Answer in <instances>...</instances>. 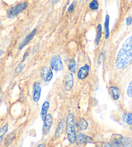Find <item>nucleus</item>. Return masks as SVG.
<instances>
[{"mask_svg": "<svg viewBox=\"0 0 132 147\" xmlns=\"http://www.w3.org/2000/svg\"><path fill=\"white\" fill-rule=\"evenodd\" d=\"M75 3L73 2L70 5L69 7H68V12H72V11H73V10H74V7H75Z\"/></svg>", "mask_w": 132, "mask_h": 147, "instance_id": "nucleus-26", "label": "nucleus"}, {"mask_svg": "<svg viewBox=\"0 0 132 147\" xmlns=\"http://www.w3.org/2000/svg\"><path fill=\"white\" fill-rule=\"evenodd\" d=\"M109 25H110V16L109 15L107 14L106 16V19H105V22H104V36H105L106 39H108L110 36Z\"/></svg>", "mask_w": 132, "mask_h": 147, "instance_id": "nucleus-16", "label": "nucleus"}, {"mask_svg": "<svg viewBox=\"0 0 132 147\" xmlns=\"http://www.w3.org/2000/svg\"><path fill=\"white\" fill-rule=\"evenodd\" d=\"M90 73V66L88 65H84L81 67L77 72V78L79 80H83L88 77Z\"/></svg>", "mask_w": 132, "mask_h": 147, "instance_id": "nucleus-10", "label": "nucleus"}, {"mask_svg": "<svg viewBox=\"0 0 132 147\" xmlns=\"http://www.w3.org/2000/svg\"><path fill=\"white\" fill-rule=\"evenodd\" d=\"M15 138V135L14 132H12L8 135L7 138H6V140H5V146H9L10 144L13 141H14Z\"/></svg>", "mask_w": 132, "mask_h": 147, "instance_id": "nucleus-21", "label": "nucleus"}, {"mask_svg": "<svg viewBox=\"0 0 132 147\" xmlns=\"http://www.w3.org/2000/svg\"><path fill=\"white\" fill-rule=\"evenodd\" d=\"M123 121L127 125L132 126V113L125 112L123 115Z\"/></svg>", "mask_w": 132, "mask_h": 147, "instance_id": "nucleus-17", "label": "nucleus"}, {"mask_svg": "<svg viewBox=\"0 0 132 147\" xmlns=\"http://www.w3.org/2000/svg\"><path fill=\"white\" fill-rule=\"evenodd\" d=\"M53 123V116L51 114H48L44 119L43 120V134L46 135L50 130L51 129V127Z\"/></svg>", "mask_w": 132, "mask_h": 147, "instance_id": "nucleus-7", "label": "nucleus"}, {"mask_svg": "<svg viewBox=\"0 0 132 147\" xmlns=\"http://www.w3.org/2000/svg\"><path fill=\"white\" fill-rule=\"evenodd\" d=\"M25 67V65L22 64V63L18 64V65H17L16 68H15V74H19V73H20V72H22V70H23V69H24Z\"/></svg>", "mask_w": 132, "mask_h": 147, "instance_id": "nucleus-24", "label": "nucleus"}, {"mask_svg": "<svg viewBox=\"0 0 132 147\" xmlns=\"http://www.w3.org/2000/svg\"><path fill=\"white\" fill-rule=\"evenodd\" d=\"M0 93H1V88H0Z\"/></svg>", "mask_w": 132, "mask_h": 147, "instance_id": "nucleus-33", "label": "nucleus"}, {"mask_svg": "<svg viewBox=\"0 0 132 147\" xmlns=\"http://www.w3.org/2000/svg\"><path fill=\"white\" fill-rule=\"evenodd\" d=\"M130 129H131V130H132V126H131V127H130Z\"/></svg>", "mask_w": 132, "mask_h": 147, "instance_id": "nucleus-32", "label": "nucleus"}, {"mask_svg": "<svg viewBox=\"0 0 132 147\" xmlns=\"http://www.w3.org/2000/svg\"><path fill=\"white\" fill-rule=\"evenodd\" d=\"M63 127H64V120L62 119L59 122V124H58L56 130H55V132L54 135L55 138H57L61 135V134L62 133Z\"/></svg>", "mask_w": 132, "mask_h": 147, "instance_id": "nucleus-19", "label": "nucleus"}, {"mask_svg": "<svg viewBox=\"0 0 132 147\" xmlns=\"http://www.w3.org/2000/svg\"><path fill=\"white\" fill-rule=\"evenodd\" d=\"M28 7V3L23 1L21 3L9 8L7 10V16L9 18H13L22 13Z\"/></svg>", "mask_w": 132, "mask_h": 147, "instance_id": "nucleus-4", "label": "nucleus"}, {"mask_svg": "<svg viewBox=\"0 0 132 147\" xmlns=\"http://www.w3.org/2000/svg\"><path fill=\"white\" fill-rule=\"evenodd\" d=\"M101 147H132V139L114 134L108 142L102 144Z\"/></svg>", "mask_w": 132, "mask_h": 147, "instance_id": "nucleus-2", "label": "nucleus"}, {"mask_svg": "<svg viewBox=\"0 0 132 147\" xmlns=\"http://www.w3.org/2000/svg\"><path fill=\"white\" fill-rule=\"evenodd\" d=\"M8 131V123H6L5 125L0 128V143L1 142L3 139L4 138L5 134Z\"/></svg>", "mask_w": 132, "mask_h": 147, "instance_id": "nucleus-22", "label": "nucleus"}, {"mask_svg": "<svg viewBox=\"0 0 132 147\" xmlns=\"http://www.w3.org/2000/svg\"><path fill=\"white\" fill-rule=\"evenodd\" d=\"M108 90H109V93L113 100L117 101L120 98L121 92L119 89V88L117 87V86H111L109 87Z\"/></svg>", "mask_w": 132, "mask_h": 147, "instance_id": "nucleus-13", "label": "nucleus"}, {"mask_svg": "<svg viewBox=\"0 0 132 147\" xmlns=\"http://www.w3.org/2000/svg\"><path fill=\"white\" fill-rule=\"evenodd\" d=\"M73 83H74V78L72 72H69L66 76L65 81V88L67 91H70L72 89Z\"/></svg>", "mask_w": 132, "mask_h": 147, "instance_id": "nucleus-11", "label": "nucleus"}, {"mask_svg": "<svg viewBox=\"0 0 132 147\" xmlns=\"http://www.w3.org/2000/svg\"><path fill=\"white\" fill-rule=\"evenodd\" d=\"M49 107H50V103L48 101H44L43 105H42L41 107V119H43V121L44 119V118H45L46 115L48 114V110L49 109Z\"/></svg>", "mask_w": 132, "mask_h": 147, "instance_id": "nucleus-15", "label": "nucleus"}, {"mask_svg": "<svg viewBox=\"0 0 132 147\" xmlns=\"http://www.w3.org/2000/svg\"><path fill=\"white\" fill-rule=\"evenodd\" d=\"M52 1H53V3H57L59 0H52Z\"/></svg>", "mask_w": 132, "mask_h": 147, "instance_id": "nucleus-31", "label": "nucleus"}, {"mask_svg": "<svg viewBox=\"0 0 132 147\" xmlns=\"http://www.w3.org/2000/svg\"><path fill=\"white\" fill-rule=\"evenodd\" d=\"M76 130H75V121L74 116L72 113L68 115L67 122H66V134L68 141L70 143L73 144L75 142L76 138Z\"/></svg>", "mask_w": 132, "mask_h": 147, "instance_id": "nucleus-3", "label": "nucleus"}, {"mask_svg": "<svg viewBox=\"0 0 132 147\" xmlns=\"http://www.w3.org/2000/svg\"><path fill=\"white\" fill-rule=\"evenodd\" d=\"M132 63V35L126 38L119 51L115 60V67L124 70Z\"/></svg>", "mask_w": 132, "mask_h": 147, "instance_id": "nucleus-1", "label": "nucleus"}, {"mask_svg": "<svg viewBox=\"0 0 132 147\" xmlns=\"http://www.w3.org/2000/svg\"><path fill=\"white\" fill-rule=\"evenodd\" d=\"M37 32V29H34L32 32L28 34V36L26 37V38L24 39V41L22 42V43L20 45V49H22L23 47H24L25 45H26L29 42H30L32 39L34 38V36L36 35V34Z\"/></svg>", "mask_w": 132, "mask_h": 147, "instance_id": "nucleus-14", "label": "nucleus"}, {"mask_svg": "<svg viewBox=\"0 0 132 147\" xmlns=\"http://www.w3.org/2000/svg\"><path fill=\"white\" fill-rule=\"evenodd\" d=\"M37 147H45V146H44V144H39V145Z\"/></svg>", "mask_w": 132, "mask_h": 147, "instance_id": "nucleus-30", "label": "nucleus"}, {"mask_svg": "<svg viewBox=\"0 0 132 147\" xmlns=\"http://www.w3.org/2000/svg\"><path fill=\"white\" fill-rule=\"evenodd\" d=\"M94 140L88 136L84 135L81 132H77L76 134L75 143L78 145H83L88 143H92Z\"/></svg>", "mask_w": 132, "mask_h": 147, "instance_id": "nucleus-5", "label": "nucleus"}, {"mask_svg": "<svg viewBox=\"0 0 132 147\" xmlns=\"http://www.w3.org/2000/svg\"><path fill=\"white\" fill-rule=\"evenodd\" d=\"M126 93H127V95L128 97L132 98V80L130 81V83H129Z\"/></svg>", "mask_w": 132, "mask_h": 147, "instance_id": "nucleus-25", "label": "nucleus"}, {"mask_svg": "<svg viewBox=\"0 0 132 147\" xmlns=\"http://www.w3.org/2000/svg\"><path fill=\"white\" fill-rule=\"evenodd\" d=\"M75 127L79 132H81L87 129L88 127V123L83 117H79L75 122Z\"/></svg>", "mask_w": 132, "mask_h": 147, "instance_id": "nucleus-12", "label": "nucleus"}, {"mask_svg": "<svg viewBox=\"0 0 132 147\" xmlns=\"http://www.w3.org/2000/svg\"><path fill=\"white\" fill-rule=\"evenodd\" d=\"M77 65L74 59H70L69 63H68V70H70V72L74 73L77 70Z\"/></svg>", "mask_w": 132, "mask_h": 147, "instance_id": "nucleus-20", "label": "nucleus"}, {"mask_svg": "<svg viewBox=\"0 0 132 147\" xmlns=\"http://www.w3.org/2000/svg\"><path fill=\"white\" fill-rule=\"evenodd\" d=\"M28 56V52H26L24 54V56H23V61H24V60L26 58V57H27Z\"/></svg>", "mask_w": 132, "mask_h": 147, "instance_id": "nucleus-28", "label": "nucleus"}, {"mask_svg": "<svg viewBox=\"0 0 132 147\" xmlns=\"http://www.w3.org/2000/svg\"><path fill=\"white\" fill-rule=\"evenodd\" d=\"M4 51H2V50H0V57H1L2 56H3V54H4Z\"/></svg>", "mask_w": 132, "mask_h": 147, "instance_id": "nucleus-29", "label": "nucleus"}, {"mask_svg": "<svg viewBox=\"0 0 132 147\" xmlns=\"http://www.w3.org/2000/svg\"><path fill=\"white\" fill-rule=\"evenodd\" d=\"M41 94V85L39 82L34 83L33 86V100L36 103L39 101Z\"/></svg>", "mask_w": 132, "mask_h": 147, "instance_id": "nucleus-9", "label": "nucleus"}, {"mask_svg": "<svg viewBox=\"0 0 132 147\" xmlns=\"http://www.w3.org/2000/svg\"><path fill=\"white\" fill-rule=\"evenodd\" d=\"M40 76L45 82H49L53 78L52 70L51 69H48V67H44L41 70Z\"/></svg>", "mask_w": 132, "mask_h": 147, "instance_id": "nucleus-8", "label": "nucleus"}, {"mask_svg": "<svg viewBox=\"0 0 132 147\" xmlns=\"http://www.w3.org/2000/svg\"><path fill=\"white\" fill-rule=\"evenodd\" d=\"M102 25L101 24H99L97 25V34H96V43L97 45H98L99 44V42L101 41V37H102Z\"/></svg>", "mask_w": 132, "mask_h": 147, "instance_id": "nucleus-18", "label": "nucleus"}, {"mask_svg": "<svg viewBox=\"0 0 132 147\" xmlns=\"http://www.w3.org/2000/svg\"><path fill=\"white\" fill-rule=\"evenodd\" d=\"M126 25L128 26H130L132 23V18L131 16H129L126 19Z\"/></svg>", "mask_w": 132, "mask_h": 147, "instance_id": "nucleus-27", "label": "nucleus"}, {"mask_svg": "<svg viewBox=\"0 0 132 147\" xmlns=\"http://www.w3.org/2000/svg\"><path fill=\"white\" fill-rule=\"evenodd\" d=\"M90 9L92 10H97L99 9V2L97 0H92L89 4Z\"/></svg>", "mask_w": 132, "mask_h": 147, "instance_id": "nucleus-23", "label": "nucleus"}, {"mask_svg": "<svg viewBox=\"0 0 132 147\" xmlns=\"http://www.w3.org/2000/svg\"><path fill=\"white\" fill-rule=\"evenodd\" d=\"M51 69L55 72H59L63 70V62L60 56L56 55V56L52 57L51 61Z\"/></svg>", "mask_w": 132, "mask_h": 147, "instance_id": "nucleus-6", "label": "nucleus"}]
</instances>
